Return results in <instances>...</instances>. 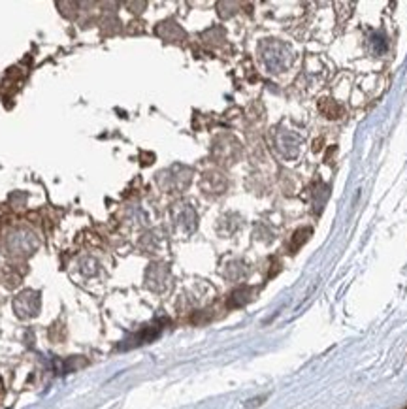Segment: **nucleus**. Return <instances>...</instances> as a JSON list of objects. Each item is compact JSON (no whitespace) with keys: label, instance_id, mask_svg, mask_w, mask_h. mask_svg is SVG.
Instances as JSON below:
<instances>
[{"label":"nucleus","instance_id":"nucleus-1","mask_svg":"<svg viewBox=\"0 0 407 409\" xmlns=\"http://www.w3.org/2000/svg\"><path fill=\"white\" fill-rule=\"evenodd\" d=\"M0 389H2V383H0Z\"/></svg>","mask_w":407,"mask_h":409}]
</instances>
